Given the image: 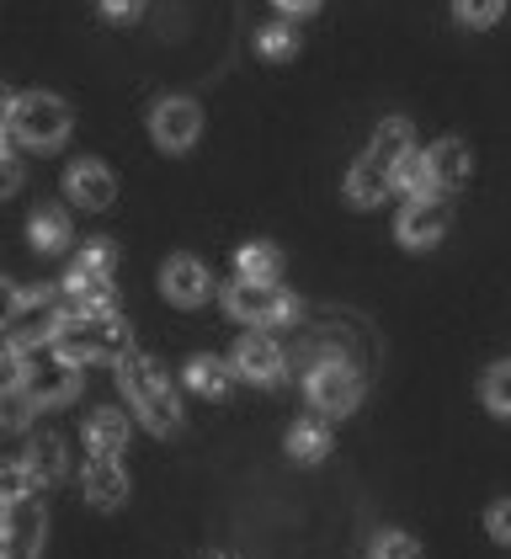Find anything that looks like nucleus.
Masks as SVG:
<instances>
[{"instance_id":"nucleus-35","label":"nucleus","mask_w":511,"mask_h":559,"mask_svg":"<svg viewBox=\"0 0 511 559\" xmlns=\"http://www.w3.org/2000/svg\"><path fill=\"white\" fill-rule=\"evenodd\" d=\"M11 118H16V96L0 86V139H11Z\"/></svg>"},{"instance_id":"nucleus-24","label":"nucleus","mask_w":511,"mask_h":559,"mask_svg":"<svg viewBox=\"0 0 511 559\" xmlns=\"http://www.w3.org/2000/svg\"><path fill=\"white\" fill-rule=\"evenodd\" d=\"M33 416H38V400H33L27 389L16 384V379L0 384V431H27Z\"/></svg>"},{"instance_id":"nucleus-26","label":"nucleus","mask_w":511,"mask_h":559,"mask_svg":"<svg viewBox=\"0 0 511 559\" xmlns=\"http://www.w3.org/2000/svg\"><path fill=\"white\" fill-rule=\"evenodd\" d=\"M394 187H400L405 198H437V187H431V166H426V150H411V155L394 166Z\"/></svg>"},{"instance_id":"nucleus-17","label":"nucleus","mask_w":511,"mask_h":559,"mask_svg":"<svg viewBox=\"0 0 511 559\" xmlns=\"http://www.w3.org/2000/svg\"><path fill=\"white\" fill-rule=\"evenodd\" d=\"M123 448H128V416L123 411H91V416H85V453L118 459Z\"/></svg>"},{"instance_id":"nucleus-1","label":"nucleus","mask_w":511,"mask_h":559,"mask_svg":"<svg viewBox=\"0 0 511 559\" xmlns=\"http://www.w3.org/2000/svg\"><path fill=\"white\" fill-rule=\"evenodd\" d=\"M112 368H118V389L128 394V411H133L144 427L155 431V437L181 431V400H176V389H170V373L150 352H123Z\"/></svg>"},{"instance_id":"nucleus-31","label":"nucleus","mask_w":511,"mask_h":559,"mask_svg":"<svg viewBox=\"0 0 511 559\" xmlns=\"http://www.w3.org/2000/svg\"><path fill=\"white\" fill-rule=\"evenodd\" d=\"M22 155L11 150V139H0V198H11L16 187H22Z\"/></svg>"},{"instance_id":"nucleus-28","label":"nucleus","mask_w":511,"mask_h":559,"mask_svg":"<svg viewBox=\"0 0 511 559\" xmlns=\"http://www.w3.org/2000/svg\"><path fill=\"white\" fill-rule=\"evenodd\" d=\"M255 53H261V59H294L298 53V27H288V22L261 27V33H255Z\"/></svg>"},{"instance_id":"nucleus-21","label":"nucleus","mask_w":511,"mask_h":559,"mask_svg":"<svg viewBox=\"0 0 511 559\" xmlns=\"http://www.w3.org/2000/svg\"><path fill=\"white\" fill-rule=\"evenodd\" d=\"M235 272H240L246 283H277V277H283V251L266 246V240H251V246L235 251Z\"/></svg>"},{"instance_id":"nucleus-12","label":"nucleus","mask_w":511,"mask_h":559,"mask_svg":"<svg viewBox=\"0 0 511 559\" xmlns=\"http://www.w3.org/2000/svg\"><path fill=\"white\" fill-rule=\"evenodd\" d=\"M161 294H166L176 309H203L213 299V277L198 257H170L161 266Z\"/></svg>"},{"instance_id":"nucleus-3","label":"nucleus","mask_w":511,"mask_h":559,"mask_svg":"<svg viewBox=\"0 0 511 559\" xmlns=\"http://www.w3.org/2000/svg\"><path fill=\"white\" fill-rule=\"evenodd\" d=\"M64 320H70V294H64V283H59V288H27L22 304H16V314H11V325L0 331L11 362H16L22 352H33V346H48L59 331H64Z\"/></svg>"},{"instance_id":"nucleus-38","label":"nucleus","mask_w":511,"mask_h":559,"mask_svg":"<svg viewBox=\"0 0 511 559\" xmlns=\"http://www.w3.org/2000/svg\"><path fill=\"white\" fill-rule=\"evenodd\" d=\"M218 559H229V555H218Z\"/></svg>"},{"instance_id":"nucleus-16","label":"nucleus","mask_w":511,"mask_h":559,"mask_svg":"<svg viewBox=\"0 0 511 559\" xmlns=\"http://www.w3.org/2000/svg\"><path fill=\"white\" fill-rule=\"evenodd\" d=\"M389 187H394V171L379 166L373 155H363V160L346 171V203H352V209H373V203H383Z\"/></svg>"},{"instance_id":"nucleus-20","label":"nucleus","mask_w":511,"mask_h":559,"mask_svg":"<svg viewBox=\"0 0 511 559\" xmlns=\"http://www.w3.org/2000/svg\"><path fill=\"white\" fill-rule=\"evenodd\" d=\"M235 379H240V373H235V362H224V357H209V352L187 362V384L198 389L203 400H224V394L235 389Z\"/></svg>"},{"instance_id":"nucleus-11","label":"nucleus","mask_w":511,"mask_h":559,"mask_svg":"<svg viewBox=\"0 0 511 559\" xmlns=\"http://www.w3.org/2000/svg\"><path fill=\"white\" fill-rule=\"evenodd\" d=\"M0 533H5V559H38L43 555V533H48V512L38 496L0 507Z\"/></svg>"},{"instance_id":"nucleus-2","label":"nucleus","mask_w":511,"mask_h":559,"mask_svg":"<svg viewBox=\"0 0 511 559\" xmlns=\"http://www.w3.org/2000/svg\"><path fill=\"white\" fill-rule=\"evenodd\" d=\"M54 346L70 362H118L123 352H133V331L118 309H96V314H70L64 331L54 336Z\"/></svg>"},{"instance_id":"nucleus-27","label":"nucleus","mask_w":511,"mask_h":559,"mask_svg":"<svg viewBox=\"0 0 511 559\" xmlns=\"http://www.w3.org/2000/svg\"><path fill=\"white\" fill-rule=\"evenodd\" d=\"M479 400H485V411H496V416H507L511 421V362L485 368V379H479Z\"/></svg>"},{"instance_id":"nucleus-14","label":"nucleus","mask_w":511,"mask_h":559,"mask_svg":"<svg viewBox=\"0 0 511 559\" xmlns=\"http://www.w3.org/2000/svg\"><path fill=\"white\" fill-rule=\"evenodd\" d=\"M81 490L85 501L96 507V512H112V507H123L128 501V474L118 459H102V453H91L81 469Z\"/></svg>"},{"instance_id":"nucleus-29","label":"nucleus","mask_w":511,"mask_h":559,"mask_svg":"<svg viewBox=\"0 0 511 559\" xmlns=\"http://www.w3.org/2000/svg\"><path fill=\"white\" fill-rule=\"evenodd\" d=\"M368 559H421V544L411 533H400V527H383L368 544Z\"/></svg>"},{"instance_id":"nucleus-13","label":"nucleus","mask_w":511,"mask_h":559,"mask_svg":"<svg viewBox=\"0 0 511 559\" xmlns=\"http://www.w3.org/2000/svg\"><path fill=\"white\" fill-rule=\"evenodd\" d=\"M64 198L85 209V214H102V209H112V198H118V181L112 171L102 166V160H75L70 171H64Z\"/></svg>"},{"instance_id":"nucleus-18","label":"nucleus","mask_w":511,"mask_h":559,"mask_svg":"<svg viewBox=\"0 0 511 559\" xmlns=\"http://www.w3.org/2000/svg\"><path fill=\"white\" fill-rule=\"evenodd\" d=\"M27 240H33V251H38V257H59V251H70V240H75L70 214H64V209H38V214L27 218Z\"/></svg>"},{"instance_id":"nucleus-19","label":"nucleus","mask_w":511,"mask_h":559,"mask_svg":"<svg viewBox=\"0 0 511 559\" xmlns=\"http://www.w3.org/2000/svg\"><path fill=\"white\" fill-rule=\"evenodd\" d=\"M411 150H416V133H411L405 118H383L379 129H373V139H368V155H373L379 166H389V171H394Z\"/></svg>"},{"instance_id":"nucleus-36","label":"nucleus","mask_w":511,"mask_h":559,"mask_svg":"<svg viewBox=\"0 0 511 559\" xmlns=\"http://www.w3.org/2000/svg\"><path fill=\"white\" fill-rule=\"evenodd\" d=\"M272 5H277L283 16H309V11H320L325 0H272Z\"/></svg>"},{"instance_id":"nucleus-25","label":"nucleus","mask_w":511,"mask_h":559,"mask_svg":"<svg viewBox=\"0 0 511 559\" xmlns=\"http://www.w3.org/2000/svg\"><path fill=\"white\" fill-rule=\"evenodd\" d=\"M27 496H38V474L27 459H0V507H16V501H27Z\"/></svg>"},{"instance_id":"nucleus-30","label":"nucleus","mask_w":511,"mask_h":559,"mask_svg":"<svg viewBox=\"0 0 511 559\" xmlns=\"http://www.w3.org/2000/svg\"><path fill=\"white\" fill-rule=\"evenodd\" d=\"M501 11H507V0H453V16L464 27H496Z\"/></svg>"},{"instance_id":"nucleus-33","label":"nucleus","mask_w":511,"mask_h":559,"mask_svg":"<svg viewBox=\"0 0 511 559\" xmlns=\"http://www.w3.org/2000/svg\"><path fill=\"white\" fill-rule=\"evenodd\" d=\"M144 5H150V0H102V16H107V22H139Z\"/></svg>"},{"instance_id":"nucleus-6","label":"nucleus","mask_w":511,"mask_h":559,"mask_svg":"<svg viewBox=\"0 0 511 559\" xmlns=\"http://www.w3.org/2000/svg\"><path fill=\"white\" fill-rule=\"evenodd\" d=\"M304 394H309V405L325 416V421H341V416H352L357 405H363V368L352 362V357H314V368H309V379H304Z\"/></svg>"},{"instance_id":"nucleus-23","label":"nucleus","mask_w":511,"mask_h":559,"mask_svg":"<svg viewBox=\"0 0 511 559\" xmlns=\"http://www.w3.org/2000/svg\"><path fill=\"white\" fill-rule=\"evenodd\" d=\"M331 453V427H325V416L320 421H294L288 427V459L294 464H320Z\"/></svg>"},{"instance_id":"nucleus-9","label":"nucleus","mask_w":511,"mask_h":559,"mask_svg":"<svg viewBox=\"0 0 511 559\" xmlns=\"http://www.w3.org/2000/svg\"><path fill=\"white\" fill-rule=\"evenodd\" d=\"M448 224H453V209H448V198L437 192V198H411V203L400 209L394 235H400V246H411V251H431V246L448 235Z\"/></svg>"},{"instance_id":"nucleus-15","label":"nucleus","mask_w":511,"mask_h":559,"mask_svg":"<svg viewBox=\"0 0 511 559\" xmlns=\"http://www.w3.org/2000/svg\"><path fill=\"white\" fill-rule=\"evenodd\" d=\"M426 166H431V187H437V192H453V187L468 181L474 155H468L464 139H437V144L426 150Z\"/></svg>"},{"instance_id":"nucleus-10","label":"nucleus","mask_w":511,"mask_h":559,"mask_svg":"<svg viewBox=\"0 0 511 559\" xmlns=\"http://www.w3.org/2000/svg\"><path fill=\"white\" fill-rule=\"evenodd\" d=\"M235 373L246 379V384H261V389H272V384H283L288 379V352L272 342L266 331H251V336H240V346H235Z\"/></svg>"},{"instance_id":"nucleus-32","label":"nucleus","mask_w":511,"mask_h":559,"mask_svg":"<svg viewBox=\"0 0 511 559\" xmlns=\"http://www.w3.org/2000/svg\"><path fill=\"white\" fill-rule=\"evenodd\" d=\"M485 527H490V538H496V544H511V496L507 501H496V507L485 512Z\"/></svg>"},{"instance_id":"nucleus-22","label":"nucleus","mask_w":511,"mask_h":559,"mask_svg":"<svg viewBox=\"0 0 511 559\" xmlns=\"http://www.w3.org/2000/svg\"><path fill=\"white\" fill-rule=\"evenodd\" d=\"M27 464H33V474H38V485H59V479H64V469H70V459H64V437H59V431H43V437H33Z\"/></svg>"},{"instance_id":"nucleus-7","label":"nucleus","mask_w":511,"mask_h":559,"mask_svg":"<svg viewBox=\"0 0 511 559\" xmlns=\"http://www.w3.org/2000/svg\"><path fill=\"white\" fill-rule=\"evenodd\" d=\"M224 309L240 320V325H294L298 320V299L283 294L277 283H246L235 277L224 288Z\"/></svg>"},{"instance_id":"nucleus-8","label":"nucleus","mask_w":511,"mask_h":559,"mask_svg":"<svg viewBox=\"0 0 511 559\" xmlns=\"http://www.w3.org/2000/svg\"><path fill=\"white\" fill-rule=\"evenodd\" d=\"M198 133H203V107H198L192 96H166V102H155V112H150V139H155L166 155L192 150Z\"/></svg>"},{"instance_id":"nucleus-37","label":"nucleus","mask_w":511,"mask_h":559,"mask_svg":"<svg viewBox=\"0 0 511 559\" xmlns=\"http://www.w3.org/2000/svg\"><path fill=\"white\" fill-rule=\"evenodd\" d=\"M0 559H5V533H0Z\"/></svg>"},{"instance_id":"nucleus-5","label":"nucleus","mask_w":511,"mask_h":559,"mask_svg":"<svg viewBox=\"0 0 511 559\" xmlns=\"http://www.w3.org/2000/svg\"><path fill=\"white\" fill-rule=\"evenodd\" d=\"M75 129V112L64 96L54 91H22L16 96V118H11V139L27 150H59Z\"/></svg>"},{"instance_id":"nucleus-34","label":"nucleus","mask_w":511,"mask_h":559,"mask_svg":"<svg viewBox=\"0 0 511 559\" xmlns=\"http://www.w3.org/2000/svg\"><path fill=\"white\" fill-rule=\"evenodd\" d=\"M16 304H22V288H16V283H5V277H0V331H5V325H11V314H16Z\"/></svg>"},{"instance_id":"nucleus-4","label":"nucleus","mask_w":511,"mask_h":559,"mask_svg":"<svg viewBox=\"0 0 511 559\" xmlns=\"http://www.w3.org/2000/svg\"><path fill=\"white\" fill-rule=\"evenodd\" d=\"M16 384L38 400V411H48V405H70V400L81 394V362H70L54 342L33 346V352L16 357Z\"/></svg>"}]
</instances>
